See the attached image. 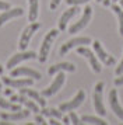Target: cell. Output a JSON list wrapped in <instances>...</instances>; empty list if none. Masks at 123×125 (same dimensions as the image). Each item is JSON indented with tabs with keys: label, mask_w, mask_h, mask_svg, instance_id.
<instances>
[{
	"label": "cell",
	"mask_w": 123,
	"mask_h": 125,
	"mask_svg": "<svg viewBox=\"0 0 123 125\" xmlns=\"http://www.w3.org/2000/svg\"><path fill=\"white\" fill-rule=\"evenodd\" d=\"M102 93H104V82H98L94 89V108L98 115L105 117L106 110L104 105V101H102Z\"/></svg>",
	"instance_id": "cell-3"
},
{
	"label": "cell",
	"mask_w": 123,
	"mask_h": 125,
	"mask_svg": "<svg viewBox=\"0 0 123 125\" xmlns=\"http://www.w3.org/2000/svg\"><path fill=\"white\" fill-rule=\"evenodd\" d=\"M60 1L62 0H52V1H50V10H56V9H57V6H59V4H60Z\"/></svg>",
	"instance_id": "cell-29"
},
{
	"label": "cell",
	"mask_w": 123,
	"mask_h": 125,
	"mask_svg": "<svg viewBox=\"0 0 123 125\" xmlns=\"http://www.w3.org/2000/svg\"><path fill=\"white\" fill-rule=\"evenodd\" d=\"M120 7L123 9V0H120Z\"/></svg>",
	"instance_id": "cell-38"
},
{
	"label": "cell",
	"mask_w": 123,
	"mask_h": 125,
	"mask_svg": "<svg viewBox=\"0 0 123 125\" xmlns=\"http://www.w3.org/2000/svg\"><path fill=\"white\" fill-rule=\"evenodd\" d=\"M24 14V10L21 7H14V9H9V10H4V11L0 14V27H3L7 21H10L13 18L21 17Z\"/></svg>",
	"instance_id": "cell-13"
},
{
	"label": "cell",
	"mask_w": 123,
	"mask_h": 125,
	"mask_svg": "<svg viewBox=\"0 0 123 125\" xmlns=\"http://www.w3.org/2000/svg\"><path fill=\"white\" fill-rule=\"evenodd\" d=\"M109 103H111V107L113 110V113L116 114V117L123 121V108L120 105V103H119V98H117L116 89L111 90V93H109Z\"/></svg>",
	"instance_id": "cell-15"
},
{
	"label": "cell",
	"mask_w": 123,
	"mask_h": 125,
	"mask_svg": "<svg viewBox=\"0 0 123 125\" xmlns=\"http://www.w3.org/2000/svg\"><path fill=\"white\" fill-rule=\"evenodd\" d=\"M84 100H85V91L84 90H78V93L73 97L70 101L62 103L60 107H59V110H60V111H71V110H76V108H78L81 104H83Z\"/></svg>",
	"instance_id": "cell-8"
},
{
	"label": "cell",
	"mask_w": 123,
	"mask_h": 125,
	"mask_svg": "<svg viewBox=\"0 0 123 125\" xmlns=\"http://www.w3.org/2000/svg\"><path fill=\"white\" fill-rule=\"evenodd\" d=\"M22 77V76H27V77H31L34 80H39L42 76L39 72L34 70L31 68H27V66H21V68H17V69H13L11 70V77Z\"/></svg>",
	"instance_id": "cell-11"
},
{
	"label": "cell",
	"mask_w": 123,
	"mask_h": 125,
	"mask_svg": "<svg viewBox=\"0 0 123 125\" xmlns=\"http://www.w3.org/2000/svg\"><path fill=\"white\" fill-rule=\"evenodd\" d=\"M35 122H36V124H46V121H45L44 115H42L41 113H38L36 115H35Z\"/></svg>",
	"instance_id": "cell-27"
},
{
	"label": "cell",
	"mask_w": 123,
	"mask_h": 125,
	"mask_svg": "<svg viewBox=\"0 0 123 125\" xmlns=\"http://www.w3.org/2000/svg\"><path fill=\"white\" fill-rule=\"evenodd\" d=\"M83 122H88V124H97V125H105L106 122L102 118H98V117H92V115H84L81 118Z\"/></svg>",
	"instance_id": "cell-24"
},
{
	"label": "cell",
	"mask_w": 123,
	"mask_h": 125,
	"mask_svg": "<svg viewBox=\"0 0 123 125\" xmlns=\"http://www.w3.org/2000/svg\"><path fill=\"white\" fill-rule=\"evenodd\" d=\"M63 122H64V124H70V117H63Z\"/></svg>",
	"instance_id": "cell-36"
},
{
	"label": "cell",
	"mask_w": 123,
	"mask_h": 125,
	"mask_svg": "<svg viewBox=\"0 0 123 125\" xmlns=\"http://www.w3.org/2000/svg\"><path fill=\"white\" fill-rule=\"evenodd\" d=\"M31 114V110H18V111H14V113H1L0 117L1 119H7V121H20V119L28 118Z\"/></svg>",
	"instance_id": "cell-16"
},
{
	"label": "cell",
	"mask_w": 123,
	"mask_h": 125,
	"mask_svg": "<svg viewBox=\"0 0 123 125\" xmlns=\"http://www.w3.org/2000/svg\"><path fill=\"white\" fill-rule=\"evenodd\" d=\"M3 72H4V69H3V66H1V63H0V74L3 73Z\"/></svg>",
	"instance_id": "cell-37"
},
{
	"label": "cell",
	"mask_w": 123,
	"mask_h": 125,
	"mask_svg": "<svg viewBox=\"0 0 123 125\" xmlns=\"http://www.w3.org/2000/svg\"><path fill=\"white\" fill-rule=\"evenodd\" d=\"M115 84L116 86H123V73L120 76H117L116 79H115Z\"/></svg>",
	"instance_id": "cell-30"
},
{
	"label": "cell",
	"mask_w": 123,
	"mask_h": 125,
	"mask_svg": "<svg viewBox=\"0 0 123 125\" xmlns=\"http://www.w3.org/2000/svg\"><path fill=\"white\" fill-rule=\"evenodd\" d=\"M38 56L36 53L34 51H21L18 52V53H14L13 56L7 61V63H6V68L9 69H13L14 66H17L20 62H22V61H28V59H35V58Z\"/></svg>",
	"instance_id": "cell-5"
},
{
	"label": "cell",
	"mask_w": 123,
	"mask_h": 125,
	"mask_svg": "<svg viewBox=\"0 0 123 125\" xmlns=\"http://www.w3.org/2000/svg\"><path fill=\"white\" fill-rule=\"evenodd\" d=\"M91 17H92V9H91V6H87L85 9H84L83 17L69 28V32H70V34H76V32H78V31H81V30H83L84 27H87V24L91 21Z\"/></svg>",
	"instance_id": "cell-7"
},
{
	"label": "cell",
	"mask_w": 123,
	"mask_h": 125,
	"mask_svg": "<svg viewBox=\"0 0 123 125\" xmlns=\"http://www.w3.org/2000/svg\"><path fill=\"white\" fill-rule=\"evenodd\" d=\"M10 101L11 103H18V96H17V94H11L10 96Z\"/></svg>",
	"instance_id": "cell-33"
},
{
	"label": "cell",
	"mask_w": 123,
	"mask_h": 125,
	"mask_svg": "<svg viewBox=\"0 0 123 125\" xmlns=\"http://www.w3.org/2000/svg\"><path fill=\"white\" fill-rule=\"evenodd\" d=\"M92 46H94L95 53L98 55V58L102 61V63H104V65H106V66H111V65H113V63H115V58L112 56V55H109V53H108L104 48H102V45H101L99 41H94V42H92Z\"/></svg>",
	"instance_id": "cell-10"
},
{
	"label": "cell",
	"mask_w": 123,
	"mask_h": 125,
	"mask_svg": "<svg viewBox=\"0 0 123 125\" xmlns=\"http://www.w3.org/2000/svg\"><path fill=\"white\" fill-rule=\"evenodd\" d=\"M49 124H50V125H57V124H60V122H57V118H53V117H50Z\"/></svg>",
	"instance_id": "cell-34"
},
{
	"label": "cell",
	"mask_w": 123,
	"mask_h": 125,
	"mask_svg": "<svg viewBox=\"0 0 123 125\" xmlns=\"http://www.w3.org/2000/svg\"><path fill=\"white\" fill-rule=\"evenodd\" d=\"M18 103H20V104H24L28 110H31V111L35 113V114H38L39 111H41V110H39V104L38 103H35L32 98L27 97L25 94H21V93H20V96H18Z\"/></svg>",
	"instance_id": "cell-19"
},
{
	"label": "cell",
	"mask_w": 123,
	"mask_h": 125,
	"mask_svg": "<svg viewBox=\"0 0 123 125\" xmlns=\"http://www.w3.org/2000/svg\"><path fill=\"white\" fill-rule=\"evenodd\" d=\"M41 28V24L36 23V21H34L31 23L29 25H27L24 31H22L21 37H20V44H18V48H20V51H25L27 49V46L29 45V41L32 38V35Z\"/></svg>",
	"instance_id": "cell-2"
},
{
	"label": "cell",
	"mask_w": 123,
	"mask_h": 125,
	"mask_svg": "<svg viewBox=\"0 0 123 125\" xmlns=\"http://www.w3.org/2000/svg\"><path fill=\"white\" fill-rule=\"evenodd\" d=\"M89 0H66L67 4L70 6H80V4H84V3H88Z\"/></svg>",
	"instance_id": "cell-26"
},
{
	"label": "cell",
	"mask_w": 123,
	"mask_h": 125,
	"mask_svg": "<svg viewBox=\"0 0 123 125\" xmlns=\"http://www.w3.org/2000/svg\"><path fill=\"white\" fill-rule=\"evenodd\" d=\"M77 53L78 55H83L84 58H87L89 66L92 68V70H94L95 73H101L102 66H101V63L98 62V59H97V56L94 55V52L91 51L89 48H87V46H84V45L77 46Z\"/></svg>",
	"instance_id": "cell-4"
},
{
	"label": "cell",
	"mask_w": 123,
	"mask_h": 125,
	"mask_svg": "<svg viewBox=\"0 0 123 125\" xmlns=\"http://www.w3.org/2000/svg\"><path fill=\"white\" fill-rule=\"evenodd\" d=\"M115 73H116V76H120L123 73V58H122V61H120V63L117 65V68L115 69Z\"/></svg>",
	"instance_id": "cell-28"
},
{
	"label": "cell",
	"mask_w": 123,
	"mask_h": 125,
	"mask_svg": "<svg viewBox=\"0 0 123 125\" xmlns=\"http://www.w3.org/2000/svg\"><path fill=\"white\" fill-rule=\"evenodd\" d=\"M28 7H29V10H28V20L31 23H34V21H36L38 14H39V1L38 0H28Z\"/></svg>",
	"instance_id": "cell-20"
},
{
	"label": "cell",
	"mask_w": 123,
	"mask_h": 125,
	"mask_svg": "<svg viewBox=\"0 0 123 125\" xmlns=\"http://www.w3.org/2000/svg\"><path fill=\"white\" fill-rule=\"evenodd\" d=\"M1 82L7 84L9 87L13 89H21V87H28V86H32L34 79L31 77H25V79H13V77H1Z\"/></svg>",
	"instance_id": "cell-12"
},
{
	"label": "cell",
	"mask_w": 123,
	"mask_h": 125,
	"mask_svg": "<svg viewBox=\"0 0 123 125\" xmlns=\"http://www.w3.org/2000/svg\"><path fill=\"white\" fill-rule=\"evenodd\" d=\"M9 9H10V4L0 0V10H9Z\"/></svg>",
	"instance_id": "cell-31"
},
{
	"label": "cell",
	"mask_w": 123,
	"mask_h": 125,
	"mask_svg": "<svg viewBox=\"0 0 123 125\" xmlns=\"http://www.w3.org/2000/svg\"><path fill=\"white\" fill-rule=\"evenodd\" d=\"M63 70H66V72H74L76 70V66L73 63H69V62H60V63H56L53 66H50L49 70H48V73L52 76V74H56L57 72H63Z\"/></svg>",
	"instance_id": "cell-18"
},
{
	"label": "cell",
	"mask_w": 123,
	"mask_h": 125,
	"mask_svg": "<svg viewBox=\"0 0 123 125\" xmlns=\"http://www.w3.org/2000/svg\"><path fill=\"white\" fill-rule=\"evenodd\" d=\"M64 80H66L64 73H63V72H57L55 80L52 82V84H50L48 89H44V90H42V96L44 97H52L53 94H56V93L62 89V86L64 84Z\"/></svg>",
	"instance_id": "cell-6"
},
{
	"label": "cell",
	"mask_w": 123,
	"mask_h": 125,
	"mask_svg": "<svg viewBox=\"0 0 123 125\" xmlns=\"http://www.w3.org/2000/svg\"><path fill=\"white\" fill-rule=\"evenodd\" d=\"M20 93L21 94H25L27 97H29V98H32L35 103H38L41 107H45L46 105V100L44 98V96L42 94H39L38 91L32 90V89H27V87H21L20 89Z\"/></svg>",
	"instance_id": "cell-17"
},
{
	"label": "cell",
	"mask_w": 123,
	"mask_h": 125,
	"mask_svg": "<svg viewBox=\"0 0 123 125\" xmlns=\"http://www.w3.org/2000/svg\"><path fill=\"white\" fill-rule=\"evenodd\" d=\"M87 44H91V38L88 37H78V38H73V40L67 41L66 44H63L60 48L59 53L60 55H66L67 52L73 49V48H77V46H81V45H87Z\"/></svg>",
	"instance_id": "cell-9"
},
{
	"label": "cell",
	"mask_w": 123,
	"mask_h": 125,
	"mask_svg": "<svg viewBox=\"0 0 123 125\" xmlns=\"http://www.w3.org/2000/svg\"><path fill=\"white\" fill-rule=\"evenodd\" d=\"M59 31H60V30L53 28V30H50L49 32L45 35L44 41H42V44H41L39 55H38L39 62H42V63L46 62V59H48V55H49V52H50V48H52V44H53V41L56 40V37L59 35Z\"/></svg>",
	"instance_id": "cell-1"
},
{
	"label": "cell",
	"mask_w": 123,
	"mask_h": 125,
	"mask_svg": "<svg viewBox=\"0 0 123 125\" xmlns=\"http://www.w3.org/2000/svg\"><path fill=\"white\" fill-rule=\"evenodd\" d=\"M97 1H98V3H102V0H97Z\"/></svg>",
	"instance_id": "cell-40"
},
{
	"label": "cell",
	"mask_w": 123,
	"mask_h": 125,
	"mask_svg": "<svg viewBox=\"0 0 123 125\" xmlns=\"http://www.w3.org/2000/svg\"><path fill=\"white\" fill-rule=\"evenodd\" d=\"M117 0H104V6H112V4H115Z\"/></svg>",
	"instance_id": "cell-32"
},
{
	"label": "cell",
	"mask_w": 123,
	"mask_h": 125,
	"mask_svg": "<svg viewBox=\"0 0 123 125\" xmlns=\"http://www.w3.org/2000/svg\"><path fill=\"white\" fill-rule=\"evenodd\" d=\"M0 108H3V110H10V111H18V110H21L20 104L11 103V101H9V100H4L1 96H0Z\"/></svg>",
	"instance_id": "cell-22"
},
{
	"label": "cell",
	"mask_w": 123,
	"mask_h": 125,
	"mask_svg": "<svg viewBox=\"0 0 123 125\" xmlns=\"http://www.w3.org/2000/svg\"><path fill=\"white\" fill-rule=\"evenodd\" d=\"M39 113L42 114L44 117H53V118H57V119H62L63 118V113H62L60 110H56V108H45L42 107V110L39 111Z\"/></svg>",
	"instance_id": "cell-21"
},
{
	"label": "cell",
	"mask_w": 123,
	"mask_h": 125,
	"mask_svg": "<svg viewBox=\"0 0 123 125\" xmlns=\"http://www.w3.org/2000/svg\"><path fill=\"white\" fill-rule=\"evenodd\" d=\"M112 10L117 16V20H119V32H120V35H123V9L120 6H117V4H112Z\"/></svg>",
	"instance_id": "cell-23"
},
{
	"label": "cell",
	"mask_w": 123,
	"mask_h": 125,
	"mask_svg": "<svg viewBox=\"0 0 123 125\" xmlns=\"http://www.w3.org/2000/svg\"><path fill=\"white\" fill-rule=\"evenodd\" d=\"M4 94H6V96H11V94H13V90H11V89H6Z\"/></svg>",
	"instance_id": "cell-35"
},
{
	"label": "cell",
	"mask_w": 123,
	"mask_h": 125,
	"mask_svg": "<svg viewBox=\"0 0 123 125\" xmlns=\"http://www.w3.org/2000/svg\"><path fill=\"white\" fill-rule=\"evenodd\" d=\"M69 117H70V124H74V125H78L81 124V121H80V118L77 117V114L74 113V111H70V114H69Z\"/></svg>",
	"instance_id": "cell-25"
},
{
	"label": "cell",
	"mask_w": 123,
	"mask_h": 125,
	"mask_svg": "<svg viewBox=\"0 0 123 125\" xmlns=\"http://www.w3.org/2000/svg\"><path fill=\"white\" fill-rule=\"evenodd\" d=\"M1 89H3V87H1V80H0V90H1Z\"/></svg>",
	"instance_id": "cell-39"
},
{
	"label": "cell",
	"mask_w": 123,
	"mask_h": 125,
	"mask_svg": "<svg viewBox=\"0 0 123 125\" xmlns=\"http://www.w3.org/2000/svg\"><path fill=\"white\" fill-rule=\"evenodd\" d=\"M78 11H80L78 6H73V7H70L69 10H66V11L63 13L60 20H59V30H60V31H64L66 27H67V23H69L76 14H78Z\"/></svg>",
	"instance_id": "cell-14"
}]
</instances>
